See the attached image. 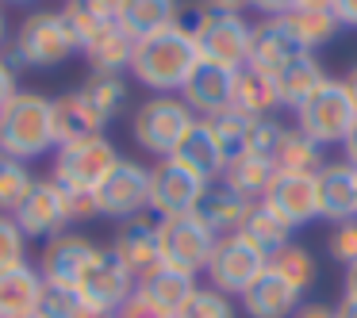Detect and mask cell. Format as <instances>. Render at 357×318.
Here are the masks:
<instances>
[{"label": "cell", "instance_id": "5", "mask_svg": "<svg viewBox=\"0 0 357 318\" xmlns=\"http://www.w3.org/2000/svg\"><path fill=\"white\" fill-rule=\"evenodd\" d=\"M357 123V108L349 100L346 85L334 77H326L307 100L296 108V131L307 134L315 146H342L346 134Z\"/></svg>", "mask_w": 357, "mask_h": 318}, {"label": "cell", "instance_id": "15", "mask_svg": "<svg viewBox=\"0 0 357 318\" xmlns=\"http://www.w3.org/2000/svg\"><path fill=\"white\" fill-rule=\"evenodd\" d=\"M231 93H234V70L200 58L196 70L188 73L185 88H181V100L192 108L196 119H215L223 111H231Z\"/></svg>", "mask_w": 357, "mask_h": 318}, {"label": "cell", "instance_id": "6", "mask_svg": "<svg viewBox=\"0 0 357 318\" xmlns=\"http://www.w3.org/2000/svg\"><path fill=\"white\" fill-rule=\"evenodd\" d=\"M192 123L196 116L181 96L158 93L146 104H139V111L131 119V134L139 142V150H146V154H154L162 161V157H173V150L181 146V138L188 134Z\"/></svg>", "mask_w": 357, "mask_h": 318}, {"label": "cell", "instance_id": "31", "mask_svg": "<svg viewBox=\"0 0 357 318\" xmlns=\"http://www.w3.org/2000/svg\"><path fill=\"white\" fill-rule=\"evenodd\" d=\"M104 119L81 100V93H70V96H58L54 100V134H58V146L66 142H77V138H93V134L104 131Z\"/></svg>", "mask_w": 357, "mask_h": 318}, {"label": "cell", "instance_id": "11", "mask_svg": "<svg viewBox=\"0 0 357 318\" xmlns=\"http://www.w3.org/2000/svg\"><path fill=\"white\" fill-rule=\"evenodd\" d=\"M208 184L211 180H204L200 173L181 165L177 157H162V161L150 169V211H154L158 218L188 215V211L200 207Z\"/></svg>", "mask_w": 357, "mask_h": 318}, {"label": "cell", "instance_id": "23", "mask_svg": "<svg viewBox=\"0 0 357 318\" xmlns=\"http://www.w3.org/2000/svg\"><path fill=\"white\" fill-rule=\"evenodd\" d=\"M43 287H47V280L31 264L0 272V318H35Z\"/></svg>", "mask_w": 357, "mask_h": 318}, {"label": "cell", "instance_id": "7", "mask_svg": "<svg viewBox=\"0 0 357 318\" xmlns=\"http://www.w3.org/2000/svg\"><path fill=\"white\" fill-rule=\"evenodd\" d=\"M77 50L81 47L62 12H31L12 39V58L20 65H31V70H54Z\"/></svg>", "mask_w": 357, "mask_h": 318}, {"label": "cell", "instance_id": "28", "mask_svg": "<svg viewBox=\"0 0 357 318\" xmlns=\"http://www.w3.org/2000/svg\"><path fill=\"white\" fill-rule=\"evenodd\" d=\"M292 54H300V47L288 39L284 27H280L277 19H269V24L254 27V50H250V65H246V70H254V73H261V77L273 81V77H277V70Z\"/></svg>", "mask_w": 357, "mask_h": 318}, {"label": "cell", "instance_id": "56", "mask_svg": "<svg viewBox=\"0 0 357 318\" xmlns=\"http://www.w3.org/2000/svg\"><path fill=\"white\" fill-rule=\"evenodd\" d=\"M296 4H315V8H331V0H296Z\"/></svg>", "mask_w": 357, "mask_h": 318}, {"label": "cell", "instance_id": "51", "mask_svg": "<svg viewBox=\"0 0 357 318\" xmlns=\"http://www.w3.org/2000/svg\"><path fill=\"white\" fill-rule=\"evenodd\" d=\"M342 150H346V161H349V165H357V123H354V131L346 134V142H342Z\"/></svg>", "mask_w": 357, "mask_h": 318}, {"label": "cell", "instance_id": "12", "mask_svg": "<svg viewBox=\"0 0 357 318\" xmlns=\"http://www.w3.org/2000/svg\"><path fill=\"white\" fill-rule=\"evenodd\" d=\"M96 211L108 218H135L142 211H150V169L131 157H119L116 169L100 180V188L93 192Z\"/></svg>", "mask_w": 357, "mask_h": 318}, {"label": "cell", "instance_id": "36", "mask_svg": "<svg viewBox=\"0 0 357 318\" xmlns=\"http://www.w3.org/2000/svg\"><path fill=\"white\" fill-rule=\"evenodd\" d=\"M31 184H35V177L27 169V161L0 150V215H12L24 203V196L31 192Z\"/></svg>", "mask_w": 357, "mask_h": 318}, {"label": "cell", "instance_id": "42", "mask_svg": "<svg viewBox=\"0 0 357 318\" xmlns=\"http://www.w3.org/2000/svg\"><path fill=\"white\" fill-rule=\"evenodd\" d=\"M326 249H331V261H338L342 269L357 261V218H346V223H334L331 238H326Z\"/></svg>", "mask_w": 357, "mask_h": 318}, {"label": "cell", "instance_id": "8", "mask_svg": "<svg viewBox=\"0 0 357 318\" xmlns=\"http://www.w3.org/2000/svg\"><path fill=\"white\" fill-rule=\"evenodd\" d=\"M116 161H119V150L112 146L104 134H93V138H77V142L58 146L54 173H50V177H54L66 192L93 196L96 188H100V180L116 169Z\"/></svg>", "mask_w": 357, "mask_h": 318}, {"label": "cell", "instance_id": "35", "mask_svg": "<svg viewBox=\"0 0 357 318\" xmlns=\"http://www.w3.org/2000/svg\"><path fill=\"white\" fill-rule=\"evenodd\" d=\"M269 269L280 272V276L303 295H307V287L315 284V276H319L315 257H311V249H303L300 241H288V246L277 249V253H269Z\"/></svg>", "mask_w": 357, "mask_h": 318}, {"label": "cell", "instance_id": "49", "mask_svg": "<svg viewBox=\"0 0 357 318\" xmlns=\"http://www.w3.org/2000/svg\"><path fill=\"white\" fill-rule=\"evenodd\" d=\"M292 318H334V307H323V303H303Z\"/></svg>", "mask_w": 357, "mask_h": 318}, {"label": "cell", "instance_id": "17", "mask_svg": "<svg viewBox=\"0 0 357 318\" xmlns=\"http://www.w3.org/2000/svg\"><path fill=\"white\" fill-rule=\"evenodd\" d=\"M112 257L131 272L135 280H142L150 269L162 264V253H158V223L146 215H135L119 226V234L112 238Z\"/></svg>", "mask_w": 357, "mask_h": 318}, {"label": "cell", "instance_id": "43", "mask_svg": "<svg viewBox=\"0 0 357 318\" xmlns=\"http://www.w3.org/2000/svg\"><path fill=\"white\" fill-rule=\"evenodd\" d=\"M116 318H173V315H169L165 307H158V303H150L146 295H142L139 287H135V295L116 310Z\"/></svg>", "mask_w": 357, "mask_h": 318}, {"label": "cell", "instance_id": "19", "mask_svg": "<svg viewBox=\"0 0 357 318\" xmlns=\"http://www.w3.org/2000/svg\"><path fill=\"white\" fill-rule=\"evenodd\" d=\"M238 303L250 318H292L296 310L303 307V292H296L280 272L265 269L261 276L238 295Z\"/></svg>", "mask_w": 357, "mask_h": 318}, {"label": "cell", "instance_id": "39", "mask_svg": "<svg viewBox=\"0 0 357 318\" xmlns=\"http://www.w3.org/2000/svg\"><path fill=\"white\" fill-rule=\"evenodd\" d=\"M27 264V234L12 215H0V272Z\"/></svg>", "mask_w": 357, "mask_h": 318}, {"label": "cell", "instance_id": "14", "mask_svg": "<svg viewBox=\"0 0 357 318\" xmlns=\"http://www.w3.org/2000/svg\"><path fill=\"white\" fill-rule=\"evenodd\" d=\"M265 207H273L292 230L319 218V184L315 173H277L265 192Z\"/></svg>", "mask_w": 357, "mask_h": 318}, {"label": "cell", "instance_id": "13", "mask_svg": "<svg viewBox=\"0 0 357 318\" xmlns=\"http://www.w3.org/2000/svg\"><path fill=\"white\" fill-rule=\"evenodd\" d=\"M104 249L93 246L85 234H58L43 246V257H39V272L50 287H70L77 292V284L85 280V272L100 261Z\"/></svg>", "mask_w": 357, "mask_h": 318}, {"label": "cell", "instance_id": "46", "mask_svg": "<svg viewBox=\"0 0 357 318\" xmlns=\"http://www.w3.org/2000/svg\"><path fill=\"white\" fill-rule=\"evenodd\" d=\"M250 8H257L261 16H269V19H280L284 12L296 8V0H250Z\"/></svg>", "mask_w": 357, "mask_h": 318}, {"label": "cell", "instance_id": "20", "mask_svg": "<svg viewBox=\"0 0 357 318\" xmlns=\"http://www.w3.org/2000/svg\"><path fill=\"white\" fill-rule=\"evenodd\" d=\"M250 207H254V203L242 200L234 188H227L223 180H211L208 192H204V200H200V207H196V215L204 218V226H208L215 238H227V234H238L242 230Z\"/></svg>", "mask_w": 357, "mask_h": 318}, {"label": "cell", "instance_id": "18", "mask_svg": "<svg viewBox=\"0 0 357 318\" xmlns=\"http://www.w3.org/2000/svg\"><path fill=\"white\" fill-rule=\"evenodd\" d=\"M315 184H319V218H331V223L357 218V165L326 161L315 173Z\"/></svg>", "mask_w": 357, "mask_h": 318}, {"label": "cell", "instance_id": "38", "mask_svg": "<svg viewBox=\"0 0 357 318\" xmlns=\"http://www.w3.org/2000/svg\"><path fill=\"white\" fill-rule=\"evenodd\" d=\"M208 123H211V131H215L219 146H223L227 161H234V157H242L250 150V127H254V119H242V116H234V111H223V116L208 119Z\"/></svg>", "mask_w": 357, "mask_h": 318}, {"label": "cell", "instance_id": "57", "mask_svg": "<svg viewBox=\"0 0 357 318\" xmlns=\"http://www.w3.org/2000/svg\"><path fill=\"white\" fill-rule=\"evenodd\" d=\"M8 4H27V0H8Z\"/></svg>", "mask_w": 357, "mask_h": 318}, {"label": "cell", "instance_id": "26", "mask_svg": "<svg viewBox=\"0 0 357 318\" xmlns=\"http://www.w3.org/2000/svg\"><path fill=\"white\" fill-rule=\"evenodd\" d=\"M273 177H277L273 157H265V154H242V157H234V161H227V169H223V177H219V180H223L227 188H234L242 200L261 203L265 192H269V184H273Z\"/></svg>", "mask_w": 357, "mask_h": 318}, {"label": "cell", "instance_id": "37", "mask_svg": "<svg viewBox=\"0 0 357 318\" xmlns=\"http://www.w3.org/2000/svg\"><path fill=\"white\" fill-rule=\"evenodd\" d=\"M173 318H238L234 315V303H231V295H223V292H215V287H200L196 284V292L188 295L185 303H181V310Z\"/></svg>", "mask_w": 357, "mask_h": 318}, {"label": "cell", "instance_id": "47", "mask_svg": "<svg viewBox=\"0 0 357 318\" xmlns=\"http://www.w3.org/2000/svg\"><path fill=\"white\" fill-rule=\"evenodd\" d=\"M331 12L342 27H357V0H331Z\"/></svg>", "mask_w": 357, "mask_h": 318}, {"label": "cell", "instance_id": "40", "mask_svg": "<svg viewBox=\"0 0 357 318\" xmlns=\"http://www.w3.org/2000/svg\"><path fill=\"white\" fill-rule=\"evenodd\" d=\"M85 307L81 303L77 292H70V287H43V299H39V310H35V318H77V310Z\"/></svg>", "mask_w": 357, "mask_h": 318}, {"label": "cell", "instance_id": "34", "mask_svg": "<svg viewBox=\"0 0 357 318\" xmlns=\"http://www.w3.org/2000/svg\"><path fill=\"white\" fill-rule=\"evenodd\" d=\"M238 234L250 238L257 249H265V253H277L280 246L292 241V226H288L273 207H265V203H254V207H250V215H246V223H242Z\"/></svg>", "mask_w": 357, "mask_h": 318}, {"label": "cell", "instance_id": "4", "mask_svg": "<svg viewBox=\"0 0 357 318\" xmlns=\"http://www.w3.org/2000/svg\"><path fill=\"white\" fill-rule=\"evenodd\" d=\"M0 150L20 161H35L47 150H58L54 134V100L43 93H24L20 88L0 111Z\"/></svg>", "mask_w": 357, "mask_h": 318}, {"label": "cell", "instance_id": "21", "mask_svg": "<svg viewBox=\"0 0 357 318\" xmlns=\"http://www.w3.org/2000/svg\"><path fill=\"white\" fill-rule=\"evenodd\" d=\"M173 157H177L181 165H188L192 173H200L204 180H219L227 169V154H223V146H219V138H215L208 119H196V123L188 127L181 146L173 150Z\"/></svg>", "mask_w": 357, "mask_h": 318}, {"label": "cell", "instance_id": "3", "mask_svg": "<svg viewBox=\"0 0 357 318\" xmlns=\"http://www.w3.org/2000/svg\"><path fill=\"white\" fill-rule=\"evenodd\" d=\"M93 215H100L93 196L66 192L54 177H47V180L35 177L31 192H27L24 203L12 211V218L20 223V230H24L27 238H47V241L58 238V234H66L70 223H81V218H93Z\"/></svg>", "mask_w": 357, "mask_h": 318}, {"label": "cell", "instance_id": "10", "mask_svg": "<svg viewBox=\"0 0 357 318\" xmlns=\"http://www.w3.org/2000/svg\"><path fill=\"white\" fill-rule=\"evenodd\" d=\"M265 269H269V253H265V249H257L254 241L242 238V234H227V238L215 241L211 261H208L204 272H208V280H211L215 292L238 299Z\"/></svg>", "mask_w": 357, "mask_h": 318}, {"label": "cell", "instance_id": "29", "mask_svg": "<svg viewBox=\"0 0 357 318\" xmlns=\"http://www.w3.org/2000/svg\"><path fill=\"white\" fill-rule=\"evenodd\" d=\"M139 292L146 295L150 303L165 307L169 315H177L181 303H185L188 295L196 292V276H192V272L173 269V264H158V269H150L146 276L139 280Z\"/></svg>", "mask_w": 357, "mask_h": 318}, {"label": "cell", "instance_id": "9", "mask_svg": "<svg viewBox=\"0 0 357 318\" xmlns=\"http://www.w3.org/2000/svg\"><path fill=\"white\" fill-rule=\"evenodd\" d=\"M215 241L219 238L204 226V218L196 211L158 218V253H162V264H173L181 272H192L196 276V272L208 269Z\"/></svg>", "mask_w": 357, "mask_h": 318}, {"label": "cell", "instance_id": "55", "mask_svg": "<svg viewBox=\"0 0 357 318\" xmlns=\"http://www.w3.org/2000/svg\"><path fill=\"white\" fill-rule=\"evenodd\" d=\"M4 42H8V19H4V8H0V50H4Z\"/></svg>", "mask_w": 357, "mask_h": 318}, {"label": "cell", "instance_id": "30", "mask_svg": "<svg viewBox=\"0 0 357 318\" xmlns=\"http://www.w3.org/2000/svg\"><path fill=\"white\" fill-rule=\"evenodd\" d=\"M181 16V0H127L119 27H123L131 39H146L154 31L173 27Z\"/></svg>", "mask_w": 357, "mask_h": 318}, {"label": "cell", "instance_id": "2", "mask_svg": "<svg viewBox=\"0 0 357 318\" xmlns=\"http://www.w3.org/2000/svg\"><path fill=\"white\" fill-rule=\"evenodd\" d=\"M177 27L188 31L196 39V50H200L204 62L227 65V70H246L250 65V50H254V27L242 16H231V12H211L208 4H181Z\"/></svg>", "mask_w": 357, "mask_h": 318}, {"label": "cell", "instance_id": "25", "mask_svg": "<svg viewBox=\"0 0 357 318\" xmlns=\"http://www.w3.org/2000/svg\"><path fill=\"white\" fill-rule=\"evenodd\" d=\"M81 54H85L89 65L100 70V73H123V70H131L135 39L119 24H100V31L81 47Z\"/></svg>", "mask_w": 357, "mask_h": 318}, {"label": "cell", "instance_id": "44", "mask_svg": "<svg viewBox=\"0 0 357 318\" xmlns=\"http://www.w3.org/2000/svg\"><path fill=\"white\" fill-rule=\"evenodd\" d=\"M20 93V81H16V65L8 58H0V111L8 108V100Z\"/></svg>", "mask_w": 357, "mask_h": 318}, {"label": "cell", "instance_id": "32", "mask_svg": "<svg viewBox=\"0 0 357 318\" xmlns=\"http://www.w3.org/2000/svg\"><path fill=\"white\" fill-rule=\"evenodd\" d=\"M323 146H315V142L307 138V134H300L296 127H284L277 138V146H273V169L277 173H319L323 169Z\"/></svg>", "mask_w": 357, "mask_h": 318}, {"label": "cell", "instance_id": "33", "mask_svg": "<svg viewBox=\"0 0 357 318\" xmlns=\"http://www.w3.org/2000/svg\"><path fill=\"white\" fill-rule=\"evenodd\" d=\"M77 93H81V100H85L89 108L104 119V123H112V119L123 111V104H127V85H123V77H119V73L93 70Z\"/></svg>", "mask_w": 357, "mask_h": 318}, {"label": "cell", "instance_id": "52", "mask_svg": "<svg viewBox=\"0 0 357 318\" xmlns=\"http://www.w3.org/2000/svg\"><path fill=\"white\" fill-rule=\"evenodd\" d=\"M342 85H346V93H349V100H354V108H357V65L354 70L346 73V77H342Z\"/></svg>", "mask_w": 357, "mask_h": 318}, {"label": "cell", "instance_id": "50", "mask_svg": "<svg viewBox=\"0 0 357 318\" xmlns=\"http://www.w3.org/2000/svg\"><path fill=\"white\" fill-rule=\"evenodd\" d=\"M334 318H357V299L354 295H342V303L334 307Z\"/></svg>", "mask_w": 357, "mask_h": 318}, {"label": "cell", "instance_id": "53", "mask_svg": "<svg viewBox=\"0 0 357 318\" xmlns=\"http://www.w3.org/2000/svg\"><path fill=\"white\" fill-rule=\"evenodd\" d=\"M346 295H354V299H357V261L346 269Z\"/></svg>", "mask_w": 357, "mask_h": 318}, {"label": "cell", "instance_id": "22", "mask_svg": "<svg viewBox=\"0 0 357 318\" xmlns=\"http://www.w3.org/2000/svg\"><path fill=\"white\" fill-rule=\"evenodd\" d=\"M323 81H326V73H323V65H319V58L311 54V50H300V54H292V58H288V62L277 70L273 88H277L280 108H292V111H296L319 85H323Z\"/></svg>", "mask_w": 357, "mask_h": 318}, {"label": "cell", "instance_id": "54", "mask_svg": "<svg viewBox=\"0 0 357 318\" xmlns=\"http://www.w3.org/2000/svg\"><path fill=\"white\" fill-rule=\"evenodd\" d=\"M77 318H116V310H96V307H81Z\"/></svg>", "mask_w": 357, "mask_h": 318}, {"label": "cell", "instance_id": "41", "mask_svg": "<svg viewBox=\"0 0 357 318\" xmlns=\"http://www.w3.org/2000/svg\"><path fill=\"white\" fill-rule=\"evenodd\" d=\"M58 12L66 16V24H70V31H73V39H77V47H85V42L93 39L96 31H100V24H104L100 16H93V8H89L85 0H66Z\"/></svg>", "mask_w": 357, "mask_h": 318}, {"label": "cell", "instance_id": "45", "mask_svg": "<svg viewBox=\"0 0 357 318\" xmlns=\"http://www.w3.org/2000/svg\"><path fill=\"white\" fill-rule=\"evenodd\" d=\"M89 8H93V16H100L104 24H119V16H123V4L127 0H85Z\"/></svg>", "mask_w": 357, "mask_h": 318}, {"label": "cell", "instance_id": "1", "mask_svg": "<svg viewBox=\"0 0 357 318\" xmlns=\"http://www.w3.org/2000/svg\"><path fill=\"white\" fill-rule=\"evenodd\" d=\"M196 62H200L196 39L173 24L165 31L146 35V39H135L131 77L142 88H154V96L158 93H181L188 73L196 70Z\"/></svg>", "mask_w": 357, "mask_h": 318}, {"label": "cell", "instance_id": "48", "mask_svg": "<svg viewBox=\"0 0 357 318\" xmlns=\"http://www.w3.org/2000/svg\"><path fill=\"white\" fill-rule=\"evenodd\" d=\"M211 12H231V16H242V8H250V0H204Z\"/></svg>", "mask_w": 357, "mask_h": 318}, {"label": "cell", "instance_id": "16", "mask_svg": "<svg viewBox=\"0 0 357 318\" xmlns=\"http://www.w3.org/2000/svg\"><path fill=\"white\" fill-rule=\"evenodd\" d=\"M135 287H139V280H135L131 272H127L123 264H119L108 249H104L100 261H96L93 269L85 272V280L77 284V295H81V303H85V307L119 310L135 295Z\"/></svg>", "mask_w": 357, "mask_h": 318}, {"label": "cell", "instance_id": "24", "mask_svg": "<svg viewBox=\"0 0 357 318\" xmlns=\"http://www.w3.org/2000/svg\"><path fill=\"white\" fill-rule=\"evenodd\" d=\"M277 24L284 27V35L296 42V47L311 50V54H315L319 47H326V42L338 35V27H342L331 8H315V4H296V8L284 12Z\"/></svg>", "mask_w": 357, "mask_h": 318}, {"label": "cell", "instance_id": "27", "mask_svg": "<svg viewBox=\"0 0 357 318\" xmlns=\"http://www.w3.org/2000/svg\"><path fill=\"white\" fill-rule=\"evenodd\" d=\"M280 108L277 88H273L269 77L254 70H238L234 73V93H231V111L242 119H269L273 111Z\"/></svg>", "mask_w": 357, "mask_h": 318}]
</instances>
